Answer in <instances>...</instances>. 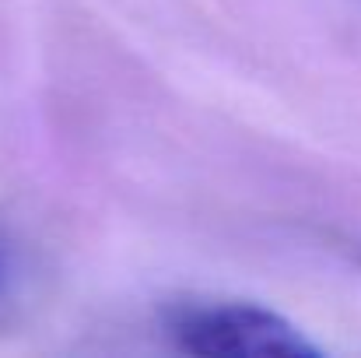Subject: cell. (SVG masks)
<instances>
[{
    "label": "cell",
    "mask_w": 361,
    "mask_h": 358,
    "mask_svg": "<svg viewBox=\"0 0 361 358\" xmlns=\"http://www.w3.org/2000/svg\"><path fill=\"white\" fill-rule=\"evenodd\" d=\"M172 352L197 358H316L319 348L288 316L256 302L176 299L158 313Z\"/></svg>",
    "instance_id": "obj_1"
},
{
    "label": "cell",
    "mask_w": 361,
    "mask_h": 358,
    "mask_svg": "<svg viewBox=\"0 0 361 358\" xmlns=\"http://www.w3.org/2000/svg\"><path fill=\"white\" fill-rule=\"evenodd\" d=\"M4 278H7V246L0 239V285H4Z\"/></svg>",
    "instance_id": "obj_2"
}]
</instances>
